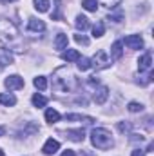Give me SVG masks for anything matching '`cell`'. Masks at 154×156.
<instances>
[{
    "label": "cell",
    "mask_w": 154,
    "mask_h": 156,
    "mask_svg": "<svg viewBox=\"0 0 154 156\" xmlns=\"http://www.w3.org/2000/svg\"><path fill=\"white\" fill-rule=\"evenodd\" d=\"M53 89L58 93H71L76 89V78L69 67H58L53 75Z\"/></svg>",
    "instance_id": "1"
},
{
    "label": "cell",
    "mask_w": 154,
    "mask_h": 156,
    "mask_svg": "<svg viewBox=\"0 0 154 156\" xmlns=\"http://www.w3.org/2000/svg\"><path fill=\"white\" fill-rule=\"evenodd\" d=\"M91 144L96 147V149H111L114 145V140H113V134L111 131H107L105 127H96L91 131Z\"/></svg>",
    "instance_id": "2"
},
{
    "label": "cell",
    "mask_w": 154,
    "mask_h": 156,
    "mask_svg": "<svg viewBox=\"0 0 154 156\" xmlns=\"http://www.w3.org/2000/svg\"><path fill=\"white\" fill-rule=\"evenodd\" d=\"M18 35V31H16V26L13 24V22H9V20H0V38L2 40H11L15 38Z\"/></svg>",
    "instance_id": "3"
},
{
    "label": "cell",
    "mask_w": 154,
    "mask_h": 156,
    "mask_svg": "<svg viewBox=\"0 0 154 156\" xmlns=\"http://www.w3.org/2000/svg\"><path fill=\"white\" fill-rule=\"evenodd\" d=\"M111 66V60H109V56L105 55V51H98L93 58H91V67H94L96 71H102V69H107Z\"/></svg>",
    "instance_id": "4"
},
{
    "label": "cell",
    "mask_w": 154,
    "mask_h": 156,
    "mask_svg": "<svg viewBox=\"0 0 154 156\" xmlns=\"http://www.w3.org/2000/svg\"><path fill=\"white\" fill-rule=\"evenodd\" d=\"M138 69H140V73H151L152 71V55L147 51L143 56H140V60H138Z\"/></svg>",
    "instance_id": "5"
},
{
    "label": "cell",
    "mask_w": 154,
    "mask_h": 156,
    "mask_svg": "<svg viewBox=\"0 0 154 156\" xmlns=\"http://www.w3.org/2000/svg\"><path fill=\"white\" fill-rule=\"evenodd\" d=\"M4 83H5V87L11 89V91L22 89V87H24V78L18 76V75H11V76H7L5 80H4Z\"/></svg>",
    "instance_id": "6"
},
{
    "label": "cell",
    "mask_w": 154,
    "mask_h": 156,
    "mask_svg": "<svg viewBox=\"0 0 154 156\" xmlns=\"http://www.w3.org/2000/svg\"><path fill=\"white\" fill-rule=\"evenodd\" d=\"M123 42L129 49H142L143 47V40H142L140 35H129V37H125Z\"/></svg>",
    "instance_id": "7"
},
{
    "label": "cell",
    "mask_w": 154,
    "mask_h": 156,
    "mask_svg": "<svg viewBox=\"0 0 154 156\" xmlns=\"http://www.w3.org/2000/svg\"><path fill=\"white\" fill-rule=\"evenodd\" d=\"M60 149V142L58 140H54V138H49L45 144H44V147H42V151H44V154H54L56 151Z\"/></svg>",
    "instance_id": "8"
},
{
    "label": "cell",
    "mask_w": 154,
    "mask_h": 156,
    "mask_svg": "<svg viewBox=\"0 0 154 156\" xmlns=\"http://www.w3.org/2000/svg\"><path fill=\"white\" fill-rule=\"evenodd\" d=\"M107 98H109V89H107L105 85H102V87H98V89L94 91V102H96L98 105H103Z\"/></svg>",
    "instance_id": "9"
},
{
    "label": "cell",
    "mask_w": 154,
    "mask_h": 156,
    "mask_svg": "<svg viewBox=\"0 0 154 156\" xmlns=\"http://www.w3.org/2000/svg\"><path fill=\"white\" fill-rule=\"evenodd\" d=\"M9 64H13V53H11L9 49L2 47V49H0V67H5V66H9Z\"/></svg>",
    "instance_id": "10"
},
{
    "label": "cell",
    "mask_w": 154,
    "mask_h": 156,
    "mask_svg": "<svg viewBox=\"0 0 154 156\" xmlns=\"http://www.w3.org/2000/svg\"><path fill=\"white\" fill-rule=\"evenodd\" d=\"M27 29L29 31H35V33H42V31H45V24L42 20H38V18H29Z\"/></svg>",
    "instance_id": "11"
},
{
    "label": "cell",
    "mask_w": 154,
    "mask_h": 156,
    "mask_svg": "<svg viewBox=\"0 0 154 156\" xmlns=\"http://www.w3.org/2000/svg\"><path fill=\"white\" fill-rule=\"evenodd\" d=\"M65 136L73 142H83L85 133H83V129H69V131H65Z\"/></svg>",
    "instance_id": "12"
},
{
    "label": "cell",
    "mask_w": 154,
    "mask_h": 156,
    "mask_svg": "<svg viewBox=\"0 0 154 156\" xmlns=\"http://www.w3.org/2000/svg\"><path fill=\"white\" fill-rule=\"evenodd\" d=\"M123 55V42H114L113 47H111V56L113 60H120Z\"/></svg>",
    "instance_id": "13"
},
{
    "label": "cell",
    "mask_w": 154,
    "mask_h": 156,
    "mask_svg": "<svg viewBox=\"0 0 154 156\" xmlns=\"http://www.w3.org/2000/svg\"><path fill=\"white\" fill-rule=\"evenodd\" d=\"M67 122H83V123H93L94 118L91 116H83V115H65Z\"/></svg>",
    "instance_id": "14"
},
{
    "label": "cell",
    "mask_w": 154,
    "mask_h": 156,
    "mask_svg": "<svg viewBox=\"0 0 154 156\" xmlns=\"http://www.w3.org/2000/svg\"><path fill=\"white\" fill-rule=\"evenodd\" d=\"M78 58H80V53L76 49H67L65 53H62V60L65 62H76Z\"/></svg>",
    "instance_id": "15"
},
{
    "label": "cell",
    "mask_w": 154,
    "mask_h": 156,
    "mask_svg": "<svg viewBox=\"0 0 154 156\" xmlns=\"http://www.w3.org/2000/svg\"><path fill=\"white\" fill-rule=\"evenodd\" d=\"M67 35H64V33H58L56 35V40H54V47L56 49H65L67 47Z\"/></svg>",
    "instance_id": "16"
},
{
    "label": "cell",
    "mask_w": 154,
    "mask_h": 156,
    "mask_svg": "<svg viewBox=\"0 0 154 156\" xmlns=\"http://www.w3.org/2000/svg\"><path fill=\"white\" fill-rule=\"evenodd\" d=\"M0 104L9 107V105H15V104H16V98H15L13 94H9V93H2V94H0Z\"/></svg>",
    "instance_id": "17"
},
{
    "label": "cell",
    "mask_w": 154,
    "mask_h": 156,
    "mask_svg": "<svg viewBox=\"0 0 154 156\" xmlns=\"http://www.w3.org/2000/svg\"><path fill=\"white\" fill-rule=\"evenodd\" d=\"M60 120V113L58 111H54V109H47L45 111V122L47 123H56Z\"/></svg>",
    "instance_id": "18"
},
{
    "label": "cell",
    "mask_w": 154,
    "mask_h": 156,
    "mask_svg": "<svg viewBox=\"0 0 154 156\" xmlns=\"http://www.w3.org/2000/svg\"><path fill=\"white\" fill-rule=\"evenodd\" d=\"M87 27H89V18H87V16H83V15H78V16H76V29L85 31Z\"/></svg>",
    "instance_id": "19"
},
{
    "label": "cell",
    "mask_w": 154,
    "mask_h": 156,
    "mask_svg": "<svg viewBox=\"0 0 154 156\" xmlns=\"http://www.w3.org/2000/svg\"><path fill=\"white\" fill-rule=\"evenodd\" d=\"M103 33H105L103 22H96L94 27H93V37H94V38H100V37H103Z\"/></svg>",
    "instance_id": "20"
},
{
    "label": "cell",
    "mask_w": 154,
    "mask_h": 156,
    "mask_svg": "<svg viewBox=\"0 0 154 156\" xmlns=\"http://www.w3.org/2000/svg\"><path fill=\"white\" fill-rule=\"evenodd\" d=\"M82 7L87 9V11H91V13H94L98 9V2L96 0H82Z\"/></svg>",
    "instance_id": "21"
},
{
    "label": "cell",
    "mask_w": 154,
    "mask_h": 156,
    "mask_svg": "<svg viewBox=\"0 0 154 156\" xmlns=\"http://www.w3.org/2000/svg\"><path fill=\"white\" fill-rule=\"evenodd\" d=\"M76 62H78V69H80V71H87V69L91 67V60L85 58V56H80Z\"/></svg>",
    "instance_id": "22"
},
{
    "label": "cell",
    "mask_w": 154,
    "mask_h": 156,
    "mask_svg": "<svg viewBox=\"0 0 154 156\" xmlns=\"http://www.w3.org/2000/svg\"><path fill=\"white\" fill-rule=\"evenodd\" d=\"M35 7L40 13H45L49 9V0H35Z\"/></svg>",
    "instance_id": "23"
},
{
    "label": "cell",
    "mask_w": 154,
    "mask_h": 156,
    "mask_svg": "<svg viewBox=\"0 0 154 156\" xmlns=\"http://www.w3.org/2000/svg\"><path fill=\"white\" fill-rule=\"evenodd\" d=\"M33 83H35V87H37V89H40V91H44V89L47 87V78H45V76H37V78H35V82H33Z\"/></svg>",
    "instance_id": "24"
},
{
    "label": "cell",
    "mask_w": 154,
    "mask_h": 156,
    "mask_svg": "<svg viewBox=\"0 0 154 156\" xmlns=\"http://www.w3.org/2000/svg\"><path fill=\"white\" fill-rule=\"evenodd\" d=\"M45 104H47V98L45 96H42V94H35L33 96V105L35 107H44Z\"/></svg>",
    "instance_id": "25"
},
{
    "label": "cell",
    "mask_w": 154,
    "mask_h": 156,
    "mask_svg": "<svg viewBox=\"0 0 154 156\" xmlns=\"http://www.w3.org/2000/svg\"><path fill=\"white\" fill-rule=\"evenodd\" d=\"M107 20H113V22H121V20H123V11L118 7V9H116V13H111V15L107 16Z\"/></svg>",
    "instance_id": "26"
},
{
    "label": "cell",
    "mask_w": 154,
    "mask_h": 156,
    "mask_svg": "<svg viewBox=\"0 0 154 156\" xmlns=\"http://www.w3.org/2000/svg\"><path fill=\"white\" fill-rule=\"evenodd\" d=\"M127 109H129L131 113H140V111H143V105L138 104V102H131V104L127 105Z\"/></svg>",
    "instance_id": "27"
},
{
    "label": "cell",
    "mask_w": 154,
    "mask_h": 156,
    "mask_svg": "<svg viewBox=\"0 0 154 156\" xmlns=\"http://www.w3.org/2000/svg\"><path fill=\"white\" fill-rule=\"evenodd\" d=\"M121 0H100V4L102 5H105V7H109V9H113V7H118V4H120Z\"/></svg>",
    "instance_id": "28"
},
{
    "label": "cell",
    "mask_w": 154,
    "mask_h": 156,
    "mask_svg": "<svg viewBox=\"0 0 154 156\" xmlns=\"http://www.w3.org/2000/svg\"><path fill=\"white\" fill-rule=\"evenodd\" d=\"M118 131H120V133H129V131H131V123L120 122V123H118Z\"/></svg>",
    "instance_id": "29"
},
{
    "label": "cell",
    "mask_w": 154,
    "mask_h": 156,
    "mask_svg": "<svg viewBox=\"0 0 154 156\" xmlns=\"http://www.w3.org/2000/svg\"><path fill=\"white\" fill-rule=\"evenodd\" d=\"M60 9H62V4H60V0H56V13H53V15H51V16H53V20H60V18H62Z\"/></svg>",
    "instance_id": "30"
},
{
    "label": "cell",
    "mask_w": 154,
    "mask_h": 156,
    "mask_svg": "<svg viewBox=\"0 0 154 156\" xmlns=\"http://www.w3.org/2000/svg\"><path fill=\"white\" fill-rule=\"evenodd\" d=\"M75 40H76L78 44H82V45H89V38L83 37V35H75Z\"/></svg>",
    "instance_id": "31"
},
{
    "label": "cell",
    "mask_w": 154,
    "mask_h": 156,
    "mask_svg": "<svg viewBox=\"0 0 154 156\" xmlns=\"http://www.w3.org/2000/svg\"><path fill=\"white\" fill-rule=\"evenodd\" d=\"M131 142H143L142 134H131Z\"/></svg>",
    "instance_id": "32"
},
{
    "label": "cell",
    "mask_w": 154,
    "mask_h": 156,
    "mask_svg": "<svg viewBox=\"0 0 154 156\" xmlns=\"http://www.w3.org/2000/svg\"><path fill=\"white\" fill-rule=\"evenodd\" d=\"M131 156H145V151H142V149H134Z\"/></svg>",
    "instance_id": "33"
},
{
    "label": "cell",
    "mask_w": 154,
    "mask_h": 156,
    "mask_svg": "<svg viewBox=\"0 0 154 156\" xmlns=\"http://www.w3.org/2000/svg\"><path fill=\"white\" fill-rule=\"evenodd\" d=\"M60 156H76V154H75V151H71V149H67V151H64V153H62Z\"/></svg>",
    "instance_id": "34"
},
{
    "label": "cell",
    "mask_w": 154,
    "mask_h": 156,
    "mask_svg": "<svg viewBox=\"0 0 154 156\" xmlns=\"http://www.w3.org/2000/svg\"><path fill=\"white\" fill-rule=\"evenodd\" d=\"M5 134V127H0V136H4Z\"/></svg>",
    "instance_id": "35"
},
{
    "label": "cell",
    "mask_w": 154,
    "mask_h": 156,
    "mask_svg": "<svg viewBox=\"0 0 154 156\" xmlns=\"http://www.w3.org/2000/svg\"><path fill=\"white\" fill-rule=\"evenodd\" d=\"M0 2H4V4H7V2H15V0H0Z\"/></svg>",
    "instance_id": "36"
},
{
    "label": "cell",
    "mask_w": 154,
    "mask_h": 156,
    "mask_svg": "<svg viewBox=\"0 0 154 156\" xmlns=\"http://www.w3.org/2000/svg\"><path fill=\"white\" fill-rule=\"evenodd\" d=\"M0 156H5V154H4V151H2V149H0Z\"/></svg>",
    "instance_id": "37"
}]
</instances>
